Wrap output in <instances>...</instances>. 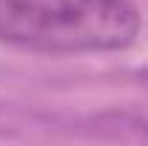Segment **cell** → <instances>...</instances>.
Segmentation results:
<instances>
[{"mask_svg": "<svg viewBox=\"0 0 148 146\" xmlns=\"http://www.w3.org/2000/svg\"><path fill=\"white\" fill-rule=\"evenodd\" d=\"M137 32L131 0H0V40L32 52H117Z\"/></svg>", "mask_w": 148, "mask_h": 146, "instance_id": "cell-1", "label": "cell"}]
</instances>
